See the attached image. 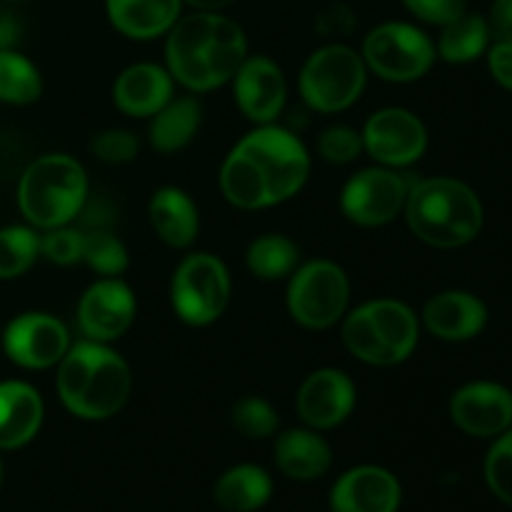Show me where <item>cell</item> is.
<instances>
[{
  "mask_svg": "<svg viewBox=\"0 0 512 512\" xmlns=\"http://www.w3.org/2000/svg\"><path fill=\"white\" fill-rule=\"evenodd\" d=\"M310 175V155L293 133L260 125L245 135L220 170L223 195L243 210L270 208L300 193Z\"/></svg>",
  "mask_w": 512,
  "mask_h": 512,
  "instance_id": "cell-1",
  "label": "cell"
},
{
  "mask_svg": "<svg viewBox=\"0 0 512 512\" xmlns=\"http://www.w3.org/2000/svg\"><path fill=\"white\" fill-rule=\"evenodd\" d=\"M245 58L248 40L243 28L215 10L185 15L168 30V73L193 93H205L228 83Z\"/></svg>",
  "mask_w": 512,
  "mask_h": 512,
  "instance_id": "cell-2",
  "label": "cell"
},
{
  "mask_svg": "<svg viewBox=\"0 0 512 512\" xmlns=\"http://www.w3.org/2000/svg\"><path fill=\"white\" fill-rule=\"evenodd\" d=\"M133 375L128 363L105 343L70 345L58 370V395L83 420L113 418L128 400Z\"/></svg>",
  "mask_w": 512,
  "mask_h": 512,
  "instance_id": "cell-3",
  "label": "cell"
},
{
  "mask_svg": "<svg viewBox=\"0 0 512 512\" xmlns=\"http://www.w3.org/2000/svg\"><path fill=\"white\" fill-rule=\"evenodd\" d=\"M405 218L423 243L460 248L483 228V205L475 190L460 180L430 178L410 185Z\"/></svg>",
  "mask_w": 512,
  "mask_h": 512,
  "instance_id": "cell-4",
  "label": "cell"
},
{
  "mask_svg": "<svg viewBox=\"0 0 512 512\" xmlns=\"http://www.w3.org/2000/svg\"><path fill=\"white\" fill-rule=\"evenodd\" d=\"M88 178L70 155H43L25 168L18 185V205L35 228L53 230L68 225L83 210Z\"/></svg>",
  "mask_w": 512,
  "mask_h": 512,
  "instance_id": "cell-5",
  "label": "cell"
},
{
  "mask_svg": "<svg viewBox=\"0 0 512 512\" xmlns=\"http://www.w3.org/2000/svg\"><path fill=\"white\" fill-rule=\"evenodd\" d=\"M368 78L363 55L348 45H325L315 50L300 73V93L318 113H340L360 98Z\"/></svg>",
  "mask_w": 512,
  "mask_h": 512,
  "instance_id": "cell-6",
  "label": "cell"
},
{
  "mask_svg": "<svg viewBox=\"0 0 512 512\" xmlns=\"http://www.w3.org/2000/svg\"><path fill=\"white\" fill-rule=\"evenodd\" d=\"M348 303V275L330 260H313L303 265L288 285V310L293 320L305 328H330L343 318Z\"/></svg>",
  "mask_w": 512,
  "mask_h": 512,
  "instance_id": "cell-7",
  "label": "cell"
},
{
  "mask_svg": "<svg viewBox=\"0 0 512 512\" xmlns=\"http://www.w3.org/2000/svg\"><path fill=\"white\" fill-rule=\"evenodd\" d=\"M230 303V275L220 258L195 253L178 265L173 278V308L188 325L215 323Z\"/></svg>",
  "mask_w": 512,
  "mask_h": 512,
  "instance_id": "cell-8",
  "label": "cell"
},
{
  "mask_svg": "<svg viewBox=\"0 0 512 512\" xmlns=\"http://www.w3.org/2000/svg\"><path fill=\"white\" fill-rule=\"evenodd\" d=\"M363 60L383 80L408 83L423 78L433 68L435 45L415 25L383 23L365 38Z\"/></svg>",
  "mask_w": 512,
  "mask_h": 512,
  "instance_id": "cell-9",
  "label": "cell"
},
{
  "mask_svg": "<svg viewBox=\"0 0 512 512\" xmlns=\"http://www.w3.org/2000/svg\"><path fill=\"white\" fill-rule=\"evenodd\" d=\"M410 183L390 168H368L348 180L343 190V213L358 225H385L405 210Z\"/></svg>",
  "mask_w": 512,
  "mask_h": 512,
  "instance_id": "cell-10",
  "label": "cell"
},
{
  "mask_svg": "<svg viewBox=\"0 0 512 512\" xmlns=\"http://www.w3.org/2000/svg\"><path fill=\"white\" fill-rule=\"evenodd\" d=\"M363 148L388 168L415 163L428 148L423 120L403 108H383L365 123Z\"/></svg>",
  "mask_w": 512,
  "mask_h": 512,
  "instance_id": "cell-11",
  "label": "cell"
},
{
  "mask_svg": "<svg viewBox=\"0 0 512 512\" xmlns=\"http://www.w3.org/2000/svg\"><path fill=\"white\" fill-rule=\"evenodd\" d=\"M3 343L13 363L43 370L65 358L70 350V333L53 315L25 313L8 325Z\"/></svg>",
  "mask_w": 512,
  "mask_h": 512,
  "instance_id": "cell-12",
  "label": "cell"
},
{
  "mask_svg": "<svg viewBox=\"0 0 512 512\" xmlns=\"http://www.w3.org/2000/svg\"><path fill=\"white\" fill-rule=\"evenodd\" d=\"M135 320V295L123 280L105 278L90 285L78 305L80 333L93 343H110L130 330Z\"/></svg>",
  "mask_w": 512,
  "mask_h": 512,
  "instance_id": "cell-13",
  "label": "cell"
},
{
  "mask_svg": "<svg viewBox=\"0 0 512 512\" xmlns=\"http://www.w3.org/2000/svg\"><path fill=\"white\" fill-rule=\"evenodd\" d=\"M455 425L475 438H493L512 425V393L498 383H470L450 400Z\"/></svg>",
  "mask_w": 512,
  "mask_h": 512,
  "instance_id": "cell-14",
  "label": "cell"
},
{
  "mask_svg": "<svg viewBox=\"0 0 512 512\" xmlns=\"http://www.w3.org/2000/svg\"><path fill=\"white\" fill-rule=\"evenodd\" d=\"M285 95H288V85H285L283 70L263 55L245 58V63L235 73V100L245 118L253 123H273L283 113Z\"/></svg>",
  "mask_w": 512,
  "mask_h": 512,
  "instance_id": "cell-15",
  "label": "cell"
},
{
  "mask_svg": "<svg viewBox=\"0 0 512 512\" xmlns=\"http://www.w3.org/2000/svg\"><path fill=\"white\" fill-rule=\"evenodd\" d=\"M355 408V385L335 368L315 370L305 378L298 393V413L315 430H328L343 423Z\"/></svg>",
  "mask_w": 512,
  "mask_h": 512,
  "instance_id": "cell-16",
  "label": "cell"
},
{
  "mask_svg": "<svg viewBox=\"0 0 512 512\" xmlns=\"http://www.w3.org/2000/svg\"><path fill=\"white\" fill-rule=\"evenodd\" d=\"M333 512H398L400 483L393 473L375 465L348 470L330 493Z\"/></svg>",
  "mask_w": 512,
  "mask_h": 512,
  "instance_id": "cell-17",
  "label": "cell"
},
{
  "mask_svg": "<svg viewBox=\"0 0 512 512\" xmlns=\"http://www.w3.org/2000/svg\"><path fill=\"white\" fill-rule=\"evenodd\" d=\"M113 98L123 113L148 118L173 100V75L153 63L130 65L115 80Z\"/></svg>",
  "mask_w": 512,
  "mask_h": 512,
  "instance_id": "cell-18",
  "label": "cell"
},
{
  "mask_svg": "<svg viewBox=\"0 0 512 512\" xmlns=\"http://www.w3.org/2000/svg\"><path fill=\"white\" fill-rule=\"evenodd\" d=\"M425 325L443 340H470L488 323V308L483 300L463 290L440 293L425 305Z\"/></svg>",
  "mask_w": 512,
  "mask_h": 512,
  "instance_id": "cell-19",
  "label": "cell"
},
{
  "mask_svg": "<svg viewBox=\"0 0 512 512\" xmlns=\"http://www.w3.org/2000/svg\"><path fill=\"white\" fill-rule=\"evenodd\" d=\"M43 423V400L28 383H0V448L15 450L38 435Z\"/></svg>",
  "mask_w": 512,
  "mask_h": 512,
  "instance_id": "cell-20",
  "label": "cell"
},
{
  "mask_svg": "<svg viewBox=\"0 0 512 512\" xmlns=\"http://www.w3.org/2000/svg\"><path fill=\"white\" fill-rule=\"evenodd\" d=\"M183 0H105L115 30L133 40L165 35L180 18Z\"/></svg>",
  "mask_w": 512,
  "mask_h": 512,
  "instance_id": "cell-21",
  "label": "cell"
},
{
  "mask_svg": "<svg viewBox=\"0 0 512 512\" xmlns=\"http://www.w3.org/2000/svg\"><path fill=\"white\" fill-rule=\"evenodd\" d=\"M150 223L155 233L170 245V248H188L198 238L200 218L193 200L178 188H163L153 195L148 205Z\"/></svg>",
  "mask_w": 512,
  "mask_h": 512,
  "instance_id": "cell-22",
  "label": "cell"
},
{
  "mask_svg": "<svg viewBox=\"0 0 512 512\" xmlns=\"http://www.w3.org/2000/svg\"><path fill=\"white\" fill-rule=\"evenodd\" d=\"M275 463L288 478L315 480L328 473L333 453L313 430H288L275 443Z\"/></svg>",
  "mask_w": 512,
  "mask_h": 512,
  "instance_id": "cell-23",
  "label": "cell"
},
{
  "mask_svg": "<svg viewBox=\"0 0 512 512\" xmlns=\"http://www.w3.org/2000/svg\"><path fill=\"white\" fill-rule=\"evenodd\" d=\"M368 313L393 365L410 358L418 345V318L413 310L400 300H375L368 303Z\"/></svg>",
  "mask_w": 512,
  "mask_h": 512,
  "instance_id": "cell-24",
  "label": "cell"
},
{
  "mask_svg": "<svg viewBox=\"0 0 512 512\" xmlns=\"http://www.w3.org/2000/svg\"><path fill=\"white\" fill-rule=\"evenodd\" d=\"M273 495V480L263 468L238 465L215 485V503L228 512H253L263 508Z\"/></svg>",
  "mask_w": 512,
  "mask_h": 512,
  "instance_id": "cell-25",
  "label": "cell"
},
{
  "mask_svg": "<svg viewBox=\"0 0 512 512\" xmlns=\"http://www.w3.org/2000/svg\"><path fill=\"white\" fill-rule=\"evenodd\" d=\"M200 125V103L195 98L168 100L150 123V143L160 153H175L193 140Z\"/></svg>",
  "mask_w": 512,
  "mask_h": 512,
  "instance_id": "cell-26",
  "label": "cell"
},
{
  "mask_svg": "<svg viewBox=\"0 0 512 512\" xmlns=\"http://www.w3.org/2000/svg\"><path fill=\"white\" fill-rule=\"evenodd\" d=\"M490 43V25L480 15L463 13L453 23L443 25L438 40V53L448 63H470L480 58Z\"/></svg>",
  "mask_w": 512,
  "mask_h": 512,
  "instance_id": "cell-27",
  "label": "cell"
},
{
  "mask_svg": "<svg viewBox=\"0 0 512 512\" xmlns=\"http://www.w3.org/2000/svg\"><path fill=\"white\" fill-rule=\"evenodd\" d=\"M300 260L298 245L285 235H263L248 248V268L263 280L285 278Z\"/></svg>",
  "mask_w": 512,
  "mask_h": 512,
  "instance_id": "cell-28",
  "label": "cell"
},
{
  "mask_svg": "<svg viewBox=\"0 0 512 512\" xmlns=\"http://www.w3.org/2000/svg\"><path fill=\"white\" fill-rule=\"evenodd\" d=\"M43 80L38 68L13 50H0V100L13 105L33 103L40 98Z\"/></svg>",
  "mask_w": 512,
  "mask_h": 512,
  "instance_id": "cell-29",
  "label": "cell"
},
{
  "mask_svg": "<svg viewBox=\"0 0 512 512\" xmlns=\"http://www.w3.org/2000/svg\"><path fill=\"white\" fill-rule=\"evenodd\" d=\"M40 255V238L30 228L10 225L0 230V280L23 275Z\"/></svg>",
  "mask_w": 512,
  "mask_h": 512,
  "instance_id": "cell-30",
  "label": "cell"
},
{
  "mask_svg": "<svg viewBox=\"0 0 512 512\" xmlns=\"http://www.w3.org/2000/svg\"><path fill=\"white\" fill-rule=\"evenodd\" d=\"M83 263L105 278H118L128 270V250L113 233L93 228L83 233Z\"/></svg>",
  "mask_w": 512,
  "mask_h": 512,
  "instance_id": "cell-31",
  "label": "cell"
},
{
  "mask_svg": "<svg viewBox=\"0 0 512 512\" xmlns=\"http://www.w3.org/2000/svg\"><path fill=\"white\" fill-rule=\"evenodd\" d=\"M343 340L345 345H348L350 353H353L358 360H363V363L393 365L388 350L383 348L378 333H375V325L373 320H370L368 305H363V308H358L355 313L348 315V320H345L343 325Z\"/></svg>",
  "mask_w": 512,
  "mask_h": 512,
  "instance_id": "cell-32",
  "label": "cell"
},
{
  "mask_svg": "<svg viewBox=\"0 0 512 512\" xmlns=\"http://www.w3.org/2000/svg\"><path fill=\"white\" fill-rule=\"evenodd\" d=\"M233 425L245 438H268L278 430V413L263 398H243L233 408Z\"/></svg>",
  "mask_w": 512,
  "mask_h": 512,
  "instance_id": "cell-33",
  "label": "cell"
},
{
  "mask_svg": "<svg viewBox=\"0 0 512 512\" xmlns=\"http://www.w3.org/2000/svg\"><path fill=\"white\" fill-rule=\"evenodd\" d=\"M485 480L503 503L512 505V430L490 448L485 458Z\"/></svg>",
  "mask_w": 512,
  "mask_h": 512,
  "instance_id": "cell-34",
  "label": "cell"
},
{
  "mask_svg": "<svg viewBox=\"0 0 512 512\" xmlns=\"http://www.w3.org/2000/svg\"><path fill=\"white\" fill-rule=\"evenodd\" d=\"M40 253L58 265H73L83 260V233L73 228H60L48 230L45 238H40Z\"/></svg>",
  "mask_w": 512,
  "mask_h": 512,
  "instance_id": "cell-35",
  "label": "cell"
},
{
  "mask_svg": "<svg viewBox=\"0 0 512 512\" xmlns=\"http://www.w3.org/2000/svg\"><path fill=\"white\" fill-rule=\"evenodd\" d=\"M320 155L330 163H353L360 153H363V135L355 133L353 128L345 125H335L320 135Z\"/></svg>",
  "mask_w": 512,
  "mask_h": 512,
  "instance_id": "cell-36",
  "label": "cell"
},
{
  "mask_svg": "<svg viewBox=\"0 0 512 512\" xmlns=\"http://www.w3.org/2000/svg\"><path fill=\"white\" fill-rule=\"evenodd\" d=\"M93 153L105 163H128L138 155V138L128 130H105L93 140Z\"/></svg>",
  "mask_w": 512,
  "mask_h": 512,
  "instance_id": "cell-37",
  "label": "cell"
},
{
  "mask_svg": "<svg viewBox=\"0 0 512 512\" xmlns=\"http://www.w3.org/2000/svg\"><path fill=\"white\" fill-rule=\"evenodd\" d=\"M413 15L433 25H448L465 13V0H403Z\"/></svg>",
  "mask_w": 512,
  "mask_h": 512,
  "instance_id": "cell-38",
  "label": "cell"
},
{
  "mask_svg": "<svg viewBox=\"0 0 512 512\" xmlns=\"http://www.w3.org/2000/svg\"><path fill=\"white\" fill-rule=\"evenodd\" d=\"M315 28L320 35H350L355 30V15L345 3H333L320 10Z\"/></svg>",
  "mask_w": 512,
  "mask_h": 512,
  "instance_id": "cell-39",
  "label": "cell"
},
{
  "mask_svg": "<svg viewBox=\"0 0 512 512\" xmlns=\"http://www.w3.org/2000/svg\"><path fill=\"white\" fill-rule=\"evenodd\" d=\"M490 73L503 88L512 90V40H500L488 55Z\"/></svg>",
  "mask_w": 512,
  "mask_h": 512,
  "instance_id": "cell-40",
  "label": "cell"
},
{
  "mask_svg": "<svg viewBox=\"0 0 512 512\" xmlns=\"http://www.w3.org/2000/svg\"><path fill=\"white\" fill-rule=\"evenodd\" d=\"M490 23L500 40H512V0H495L490 10Z\"/></svg>",
  "mask_w": 512,
  "mask_h": 512,
  "instance_id": "cell-41",
  "label": "cell"
},
{
  "mask_svg": "<svg viewBox=\"0 0 512 512\" xmlns=\"http://www.w3.org/2000/svg\"><path fill=\"white\" fill-rule=\"evenodd\" d=\"M20 38V23L13 18V13L0 10V50H10Z\"/></svg>",
  "mask_w": 512,
  "mask_h": 512,
  "instance_id": "cell-42",
  "label": "cell"
},
{
  "mask_svg": "<svg viewBox=\"0 0 512 512\" xmlns=\"http://www.w3.org/2000/svg\"><path fill=\"white\" fill-rule=\"evenodd\" d=\"M185 3H190L198 10H215V13H218V10L228 8V5L235 3V0H185Z\"/></svg>",
  "mask_w": 512,
  "mask_h": 512,
  "instance_id": "cell-43",
  "label": "cell"
}]
</instances>
